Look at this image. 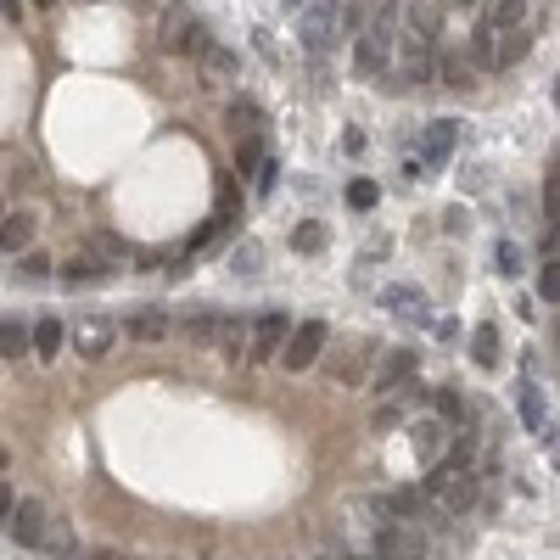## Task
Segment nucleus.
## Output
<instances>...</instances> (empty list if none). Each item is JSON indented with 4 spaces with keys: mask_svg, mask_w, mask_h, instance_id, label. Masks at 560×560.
Masks as SVG:
<instances>
[{
    "mask_svg": "<svg viewBox=\"0 0 560 560\" xmlns=\"http://www.w3.org/2000/svg\"><path fill=\"white\" fill-rule=\"evenodd\" d=\"M325 342H331L325 320H303L292 336H286V348H280V364H286V370H308V364H320Z\"/></svg>",
    "mask_w": 560,
    "mask_h": 560,
    "instance_id": "nucleus-5",
    "label": "nucleus"
},
{
    "mask_svg": "<svg viewBox=\"0 0 560 560\" xmlns=\"http://www.w3.org/2000/svg\"><path fill=\"white\" fill-rule=\"evenodd\" d=\"M40 6H51V0H40Z\"/></svg>",
    "mask_w": 560,
    "mask_h": 560,
    "instance_id": "nucleus-43",
    "label": "nucleus"
},
{
    "mask_svg": "<svg viewBox=\"0 0 560 560\" xmlns=\"http://www.w3.org/2000/svg\"><path fill=\"white\" fill-rule=\"evenodd\" d=\"M163 51H185V56H202L208 51V23L191 12V6H168L163 12Z\"/></svg>",
    "mask_w": 560,
    "mask_h": 560,
    "instance_id": "nucleus-3",
    "label": "nucleus"
},
{
    "mask_svg": "<svg viewBox=\"0 0 560 560\" xmlns=\"http://www.w3.org/2000/svg\"><path fill=\"white\" fill-rule=\"evenodd\" d=\"M426 398H432V404H437V415H443V426H465V415H471V409H465V398H460V392H426Z\"/></svg>",
    "mask_w": 560,
    "mask_h": 560,
    "instance_id": "nucleus-26",
    "label": "nucleus"
},
{
    "mask_svg": "<svg viewBox=\"0 0 560 560\" xmlns=\"http://www.w3.org/2000/svg\"><path fill=\"white\" fill-rule=\"evenodd\" d=\"M12 482H6V476H0V527H6V516H12Z\"/></svg>",
    "mask_w": 560,
    "mask_h": 560,
    "instance_id": "nucleus-37",
    "label": "nucleus"
},
{
    "mask_svg": "<svg viewBox=\"0 0 560 560\" xmlns=\"http://www.w3.org/2000/svg\"><path fill=\"white\" fill-rule=\"evenodd\" d=\"M370 348H376V342H348V348H342V353L331 359V376L353 387V381L364 376V359H370Z\"/></svg>",
    "mask_w": 560,
    "mask_h": 560,
    "instance_id": "nucleus-19",
    "label": "nucleus"
},
{
    "mask_svg": "<svg viewBox=\"0 0 560 560\" xmlns=\"http://www.w3.org/2000/svg\"><path fill=\"white\" fill-rule=\"evenodd\" d=\"M202 68H208V79H236V51L208 45V51H202Z\"/></svg>",
    "mask_w": 560,
    "mask_h": 560,
    "instance_id": "nucleus-28",
    "label": "nucleus"
},
{
    "mask_svg": "<svg viewBox=\"0 0 560 560\" xmlns=\"http://www.w3.org/2000/svg\"><path fill=\"white\" fill-rule=\"evenodd\" d=\"M476 482H482V476H476L471 465H465V471H448L443 488H437L432 499H443L448 510H471V504H476Z\"/></svg>",
    "mask_w": 560,
    "mask_h": 560,
    "instance_id": "nucleus-14",
    "label": "nucleus"
},
{
    "mask_svg": "<svg viewBox=\"0 0 560 560\" xmlns=\"http://www.w3.org/2000/svg\"><path fill=\"white\" fill-rule=\"evenodd\" d=\"M96 275H107V264H84V258L68 264V280H96Z\"/></svg>",
    "mask_w": 560,
    "mask_h": 560,
    "instance_id": "nucleus-36",
    "label": "nucleus"
},
{
    "mask_svg": "<svg viewBox=\"0 0 560 560\" xmlns=\"http://www.w3.org/2000/svg\"><path fill=\"white\" fill-rule=\"evenodd\" d=\"M325 241H331V236H325L320 219H303V224L292 230V247H297V252H325Z\"/></svg>",
    "mask_w": 560,
    "mask_h": 560,
    "instance_id": "nucleus-27",
    "label": "nucleus"
},
{
    "mask_svg": "<svg viewBox=\"0 0 560 560\" xmlns=\"http://www.w3.org/2000/svg\"><path fill=\"white\" fill-rule=\"evenodd\" d=\"M465 62H471V68H493V34H488V28H476V34H471Z\"/></svg>",
    "mask_w": 560,
    "mask_h": 560,
    "instance_id": "nucleus-30",
    "label": "nucleus"
},
{
    "mask_svg": "<svg viewBox=\"0 0 560 560\" xmlns=\"http://www.w3.org/2000/svg\"><path fill=\"white\" fill-rule=\"evenodd\" d=\"M124 331L135 336V342H157V336L168 331V320L157 314V308H140V314H129V325H124Z\"/></svg>",
    "mask_w": 560,
    "mask_h": 560,
    "instance_id": "nucleus-23",
    "label": "nucleus"
},
{
    "mask_svg": "<svg viewBox=\"0 0 560 560\" xmlns=\"http://www.w3.org/2000/svg\"><path fill=\"white\" fill-rule=\"evenodd\" d=\"M180 336L191 342V348H224V353H236L241 336H247V325H241L236 314H185Z\"/></svg>",
    "mask_w": 560,
    "mask_h": 560,
    "instance_id": "nucleus-1",
    "label": "nucleus"
},
{
    "mask_svg": "<svg viewBox=\"0 0 560 560\" xmlns=\"http://www.w3.org/2000/svg\"><path fill=\"white\" fill-rule=\"evenodd\" d=\"M538 297H544V303H555V297H560V264L538 269Z\"/></svg>",
    "mask_w": 560,
    "mask_h": 560,
    "instance_id": "nucleus-33",
    "label": "nucleus"
},
{
    "mask_svg": "<svg viewBox=\"0 0 560 560\" xmlns=\"http://www.w3.org/2000/svg\"><path fill=\"white\" fill-rule=\"evenodd\" d=\"M241 275H258V247H241Z\"/></svg>",
    "mask_w": 560,
    "mask_h": 560,
    "instance_id": "nucleus-39",
    "label": "nucleus"
},
{
    "mask_svg": "<svg viewBox=\"0 0 560 560\" xmlns=\"http://www.w3.org/2000/svg\"><path fill=\"white\" fill-rule=\"evenodd\" d=\"M493 269H499V275H521V252L510 247V241H499V252H493Z\"/></svg>",
    "mask_w": 560,
    "mask_h": 560,
    "instance_id": "nucleus-34",
    "label": "nucleus"
},
{
    "mask_svg": "<svg viewBox=\"0 0 560 560\" xmlns=\"http://www.w3.org/2000/svg\"><path fill=\"white\" fill-rule=\"evenodd\" d=\"M398 73H404L409 84L437 79V51H432L426 40H415V34H404V51H398Z\"/></svg>",
    "mask_w": 560,
    "mask_h": 560,
    "instance_id": "nucleus-11",
    "label": "nucleus"
},
{
    "mask_svg": "<svg viewBox=\"0 0 560 560\" xmlns=\"http://www.w3.org/2000/svg\"><path fill=\"white\" fill-rule=\"evenodd\" d=\"M28 353V325L17 314H0V359H23Z\"/></svg>",
    "mask_w": 560,
    "mask_h": 560,
    "instance_id": "nucleus-22",
    "label": "nucleus"
},
{
    "mask_svg": "<svg viewBox=\"0 0 560 560\" xmlns=\"http://www.w3.org/2000/svg\"><path fill=\"white\" fill-rule=\"evenodd\" d=\"M342 152H353V157L364 152V135H359V129H348V135H342Z\"/></svg>",
    "mask_w": 560,
    "mask_h": 560,
    "instance_id": "nucleus-40",
    "label": "nucleus"
},
{
    "mask_svg": "<svg viewBox=\"0 0 560 560\" xmlns=\"http://www.w3.org/2000/svg\"><path fill=\"white\" fill-rule=\"evenodd\" d=\"M381 303H387L398 320H426V292H415V286H387Z\"/></svg>",
    "mask_w": 560,
    "mask_h": 560,
    "instance_id": "nucleus-17",
    "label": "nucleus"
},
{
    "mask_svg": "<svg viewBox=\"0 0 560 560\" xmlns=\"http://www.w3.org/2000/svg\"><path fill=\"white\" fill-rule=\"evenodd\" d=\"M118 560H129V555H118Z\"/></svg>",
    "mask_w": 560,
    "mask_h": 560,
    "instance_id": "nucleus-45",
    "label": "nucleus"
},
{
    "mask_svg": "<svg viewBox=\"0 0 560 560\" xmlns=\"http://www.w3.org/2000/svg\"><path fill=\"white\" fill-rule=\"evenodd\" d=\"M297 34H303L308 51H325L331 34H336V6L331 0H303V6H297Z\"/></svg>",
    "mask_w": 560,
    "mask_h": 560,
    "instance_id": "nucleus-8",
    "label": "nucleus"
},
{
    "mask_svg": "<svg viewBox=\"0 0 560 560\" xmlns=\"http://www.w3.org/2000/svg\"><path fill=\"white\" fill-rule=\"evenodd\" d=\"M404 17H409L404 34H415V40H426V45H432L437 34H443V6H437V0H409Z\"/></svg>",
    "mask_w": 560,
    "mask_h": 560,
    "instance_id": "nucleus-15",
    "label": "nucleus"
},
{
    "mask_svg": "<svg viewBox=\"0 0 560 560\" xmlns=\"http://www.w3.org/2000/svg\"><path fill=\"white\" fill-rule=\"evenodd\" d=\"M544 213H549V224L560 219V174L549 168V185H544Z\"/></svg>",
    "mask_w": 560,
    "mask_h": 560,
    "instance_id": "nucleus-35",
    "label": "nucleus"
},
{
    "mask_svg": "<svg viewBox=\"0 0 560 560\" xmlns=\"http://www.w3.org/2000/svg\"><path fill=\"white\" fill-rule=\"evenodd\" d=\"M62 342H68V331H62V320H51V314L28 325V353H40V359H56V348H62Z\"/></svg>",
    "mask_w": 560,
    "mask_h": 560,
    "instance_id": "nucleus-16",
    "label": "nucleus"
},
{
    "mask_svg": "<svg viewBox=\"0 0 560 560\" xmlns=\"http://www.w3.org/2000/svg\"><path fill=\"white\" fill-rule=\"evenodd\" d=\"M286 336H292L286 314H258V320H252V359H275V353L286 348Z\"/></svg>",
    "mask_w": 560,
    "mask_h": 560,
    "instance_id": "nucleus-9",
    "label": "nucleus"
},
{
    "mask_svg": "<svg viewBox=\"0 0 560 560\" xmlns=\"http://www.w3.org/2000/svg\"><path fill=\"white\" fill-rule=\"evenodd\" d=\"M224 118H230V135H241V140H252L258 129H264V112H258V101H247V96L230 101V112H224Z\"/></svg>",
    "mask_w": 560,
    "mask_h": 560,
    "instance_id": "nucleus-21",
    "label": "nucleus"
},
{
    "mask_svg": "<svg viewBox=\"0 0 560 560\" xmlns=\"http://www.w3.org/2000/svg\"><path fill=\"white\" fill-rule=\"evenodd\" d=\"M454 140H460V124H448V118H437V124H426L420 129V140H415V152H409V174H437V168L448 163V152H454Z\"/></svg>",
    "mask_w": 560,
    "mask_h": 560,
    "instance_id": "nucleus-2",
    "label": "nucleus"
},
{
    "mask_svg": "<svg viewBox=\"0 0 560 560\" xmlns=\"http://www.w3.org/2000/svg\"><path fill=\"white\" fill-rule=\"evenodd\" d=\"M376 202H381V185H376V180H353V185H348V208L364 213V208H376Z\"/></svg>",
    "mask_w": 560,
    "mask_h": 560,
    "instance_id": "nucleus-31",
    "label": "nucleus"
},
{
    "mask_svg": "<svg viewBox=\"0 0 560 560\" xmlns=\"http://www.w3.org/2000/svg\"><path fill=\"white\" fill-rule=\"evenodd\" d=\"M45 527H51V510H45L40 499H17V504H12V516H6V532H12V544H23V549H40Z\"/></svg>",
    "mask_w": 560,
    "mask_h": 560,
    "instance_id": "nucleus-6",
    "label": "nucleus"
},
{
    "mask_svg": "<svg viewBox=\"0 0 560 560\" xmlns=\"http://www.w3.org/2000/svg\"><path fill=\"white\" fill-rule=\"evenodd\" d=\"M532 51V34L527 28H510V34H493V68H510Z\"/></svg>",
    "mask_w": 560,
    "mask_h": 560,
    "instance_id": "nucleus-20",
    "label": "nucleus"
},
{
    "mask_svg": "<svg viewBox=\"0 0 560 560\" xmlns=\"http://www.w3.org/2000/svg\"><path fill=\"white\" fill-rule=\"evenodd\" d=\"M236 168L241 174H252V168H264V140L252 135V140H241L236 146Z\"/></svg>",
    "mask_w": 560,
    "mask_h": 560,
    "instance_id": "nucleus-32",
    "label": "nucleus"
},
{
    "mask_svg": "<svg viewBox=\"0 0 560 560\" xmlns=\"http://www.w3.org/2000/svg\"><path fill=\"white\" fill-rule=\"evenodd\" d=\"M527 23V0H488V34H510V28Z\"/></svg>",
    "mask_w": 560,
    "mask_h": 560,
    "instance_id": "nucleus-18",
    "label": "nucleus"
},
{
    "mask_svg": "<svg viewBox=\"0 0 560 560\" xmlns=\"http://www.w3.org/2000/svg\"><path fill=\"white\" fill-rule=\"evenodd\" d=\"M286 6H303V0H286Z\"/></svg>",
    "mask_w": 560,
    "mask_h": 560,
    "instance_id": "nucleus-42",
    "label": "nucleus"
},
{
    "mask_svg": "<svg viewBox=\"0 0 560 560\" xmlns=\"http://www.w3.org/2000/svg\"><path fill=\"white\" fill-rule=\"evenodd\" d=\"M34 236H40V213H0V252H28L34 247Z\"/></svg>",
    "mask_w": 560,
    "mask_h": 560,
    "instance_id": "nucleus-10",
    "label": "nucleus"
},
{
    "mask_svg": "<svg viewBox=\"0 0 560 560\" xmlns=\"http://www.w3.org/2000/svg\"><path fill=\"white\" fill-rule=\"evenodd\" d=\"M40 549H45V555H62V560H73V555H79V549H73V527H68V521H56V516H51V527H45Z\"/></svg>",
    "mask_w": 560,
    "mask_h": 560,
    "instance_id": "nucleus-24",
    "label": "nucleus"
},
{
    "mask_svg": "<svg viewBox=\"0 0 560 560\" xmlns=\"http://www.w3.org/2000/svg\"><path fill=\"white\" fill-rule=\"evenodd\" d=\"M415 370H420V353L415 348H387L381 353V364H376V398H392V392L404 387V381H415Z\"/></svg>",
    "mask_w": 560,
    "mask_h": 560,
    "instance_id": "nucleus-7",
    "label": "nucleus"
},
{
    "mask_svg": "<svg viewBox=\"0 0 560 560\" xmlns=\"http://www.w3.org/2000/svg\"><path fill=\"white\" fill-rule=\"evenodd\" d=\"M471 353H476V364H482V370H493V364H499V325H476Z\"/></svg>",
    "mask_w": 560,
    "mask_h": 560,
    "instance_id": "nucleus-25",
    "label": "nucleus"
},
{
    "mask_svg": "<svg viewBox=\"0 0 560 560\" xmlns=\"http://www.w3.org/2000/svg\"><path fill=\"white\" fill-rule=\"evenodd\" d=\"M370 555L376 560H426V532L409 527V521H387L370 538Z\"/></svg>",
    "mask_w": 560,
    "mask_h": 560,
    "instance_id": "nucleus-4",
    "label": "nucleus"
},
{
    "mask_svg": "<svg viewBox=\"0 0 560 560\" xmlns=\"http://www.w3.org/2000/svg\"><path fill=\"white\" fill-rule=\"evenodd\" d=\"M521 420H527L532 432H544V392L532 387V381L521 387Z\"/></svg>",
    "mask_w": 560,
    "mask_h": 560,
    "instance_id": "nucleus-29",
    "label": "nucleus"
},
{
    "mask_svg": "<svg viewBox=\"0 0 560 560\" xmlns=\"http://www.w3.org/2000/svg\"><path fill=\"white\" fill-rule=\"evenodd\" d=\"M51 275V264H40V258H23V280H45Z\"/></svg>",
    "mask_w": 560,
    "mask_h": 560,
    "instance_id": "nucleus-38",
    "label": "nucleus"
},
{
    "mask_svg": "<svg viewBox=\"0 0 560 560\" xmlns=\"http://www.w3.org/2000/svg\"><path fill=\"white\" fill-rule=\"evenodd\" d=\"M0 213H6V202H0Z\"/></svg>",
    "mask_w": 560,
    "mask_h": 560,
    "instance_id": "nucleus-44",
    "label": "nucleus"
},
{
    "mask_svg": "<svg viewBox=\"0 0 560 560\" xmlns=\"http://www.w3.org/2000/svg\"><path fill=\"white\" fill-rule=\"evenodd\" d=\"M73 560H118V549H90V555H73Z\"/></svg>",
    "mask_w": 560,
    "mask_h": 560,
    "instance_id": "nucleus-41",
    "label": "nucleus"
},
{
    "mask_svg": "<svg viewBox=\"0 0 560 560\" xmlns=\"http://www.w3.org/2000/svg\"><path fill=\"white\" fill-rule=\"evenodd\" d=\"M409 443H415L420 465H437L443 460V448H448V426L443 420H415V426H409Z\"/></svg>",
    "mask_w": 560,
    "mask_h": 560,
    "instance_id": "nucleus-13",
    "label": "nucleus"
},
{
    "mask_svg": "<svg viewBox=\"0 0 560 560\" xmlns=\"http://www.w3.org/2000/svg\"><path fill=\"white\" fill-rule=\"evenodd\" d=\"M112 320H96V314H84L79 325H73V348L84 353V359H107L112 353Z\"/></svg>",
    "mask_w": 560,
    "mask_h": 560,
    "instance_id": "nucleus-12",
    "label": "nucleus"
}]
</instances>
